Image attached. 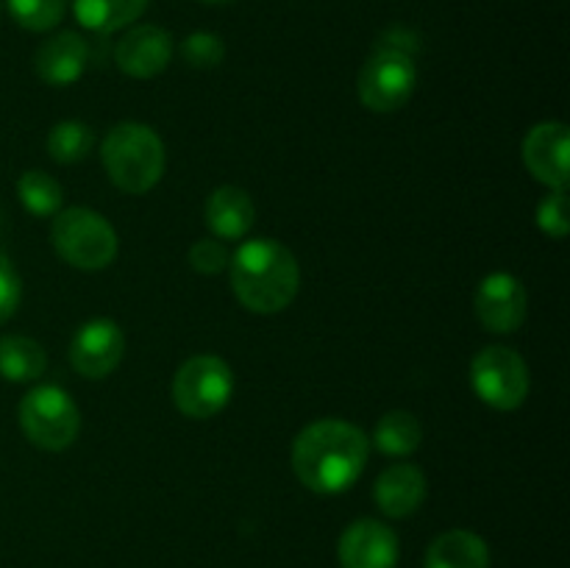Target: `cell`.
Here are the masks:
<instances>
[{
    "instance_id": "obj_16",
    "label": "cell",
    "mask_w": 570,
    "mask_h": 568,
    "mask_svg": "<svg viewBox=\"0 0 570 568\" xmlns=\"http://www.w3.org/2000/svg\"><path fill=\"white\" fill-rule=\"evenodd\" d=\"M254 217L256 209L250 195L232 184L215 189L206 200V226L220 239H243L254 226Z\"/></svg>"
},
{
    "instance_id": "obj_13",
    "label": "cell",
    "mask_w": 570,
    "mask_h": 568,
    "mask_svg": "<svg viewBox=\"0 0 570 568\" xmlns=\"http://www.w3.org/2000/svg\"><path fill=\"white\" fill-rule=\"evenodd\" d=\"M173 39L159 26L131 28L126 37L117 42L115 61L126 76L131 78H154L170 65Z\"/></svg>"
},
{
    "instance_id": "obj_7",
    "label": "cell",
    "mask_w": 570,
    "mask_h": 568,
    "mask_svg": "<svg viewBox=\"0 0 570 568\" xmlns=\"http://www.w3.org/2000/svg\"><path fill=\"white\" fill-rule=\"evenodd\" d=\"M417 84L415 59L404 50L376 45L360 72V98L373 111H395L410 100Z\"/></svg>"
},
{
    "instance_id": "obj_9",
    "label": "cell",
    "mask_w": 570,
    "mask_h": 568,
    "mask_svg": "<svg viewBox=\"0 0 570 568\" xmlns=\"http://www.w3.org/2000/svg\"><path fill=\"white\" fill-rule=\"evenodd\" d=\"M122 354H126V337L109 317H95L83 323L70 345L72 368L87 379L109 376L120 365Z\"/></svg>"
},
{
    "instance_id": "obj_1",
    "label": "cell",
    "mask_w": 570,
    "mask_h": 568,
    "mask_svg": "<svg viewBox=\"0 0 570 568\" xmlns=\"http://www.w3.org/2000/svg\"><path fill=\"white\" fill-rule=\"evenodd\" d=\"M367 449L371 443H367L365 432L354 423H309L293 445L295 477L315 493H343L365 471Z\"/></svg>"
},
{
    "instance_id": "obj_24",
    "label": "cell",
    "mask_w": 570,
    "mask_h": 568,
    "mask_svg": "<svg viewBox=\"0 0 570 568\" xmlns=\"http://www.w3.org/2000/svg\"><path fill=\"white\" fill-rule=\"evenodd\" d=\"M181 56L187 65L200 67V70H209V67H217L223 61V56H226V45H223V39L217 37V33L198 31L193 33V37L184 39Z\"/></svg>"
},
{
    "instance_id": "obj_10",
    "label": "cell",
    "mask_w": 570,
    "mask_h": 568,
    "mask_svg": "<svg viewBox=\"0 0 570 568\" xmlns=\"http://www.w3.org/2000/svg\"><path fill=\"white\" fill-rule=\"evenodd\" d=\"M395 562H399V538L387 523L360 518L340 538L343 568H395Z\"/></svg>"
},
{
    "instance_id": "obj_26",
    "label": "cell",
    "mask_w": 570,
    "mask_h": 568,
    "mask_svg": "<svg viewBox=\"0 0 570 568\" xmlns=\"http://www.w3.org/2000/svg\"><path fill=\"white\" fill-rule=\"evenodd\" d=\"M189 265L204 273V276H212V273H220L228 265V254L220 239H198L189 248Z\"/></svg>"
},
{
    "instance_id": "obj_5",
    "label": "cell",
    "mask_w": 570,
    "mask_h": 568,
    "mask_svg": "<svg viewBox=\"0 0 570 568\" xmlns=\"http://www.w3.org/2000/svg\"><path fill=\"white\" fill-rule=\"evenodd\" d=\"M20 427L33 445L45 451H65L81 429V415L70 395L53 384H42L20 401Z\"/></svg>"
},
{
    "instance_id": "obj_28",
    "label": "cell",
    "mask_w": 570,
    "mask_h": 568,
    "mask_svg": "<svg viewBox=\"0 0 570 568\" xmlns=\"http://www.w3.org/2000/svg\"><path fill=\"white\" fill-rule=\"evenodd\" d=\"M200 3H215L217 6V3H228V0H200Z\"/></svg>"
},
{
    "instance_id": "obj_21",
    "label": "cell",
    "mask_w": 570,
    "mask_h": 568,
    "mask_svg": "<svg viewBox=\"0 0 570 568\" xmlns=\"http://www.w3.org/2000/svg\"><path fill=\"white\" fill-rule=\"evenodd\" d=\"M17 195L22 206L37 217H50L61 206V184L45 170H28L17 178Z\"/></svg>"
},
{
    "instance_id": "obj_14",
    "label": "cell",
    "mask_w": 570,
    "mask_h": 568,
    "mask_svg": "<svg viewBox=\"0 0 570 568\" xmlns=\"http://www.w3.org/2000/svg\"><path fill=\"white\" fill-rule=\"evenodd\" d=\"M89 61V48L78 33L61 31L45 39L33 56V70L50 87H70L83 76Z\"/></svg>"
},
{
    "instance_id": "obj_11",
    "label": "cell",
    "mask_w": 570,
    "mask_h": 568,
    "mask_svg": "<svg viewBox=\"0 0 570 568\" xmlns=\"http://www.w3.org/2000/svg\"><path fill=\"white\" fill-rule=\"evenodd\" d=\"M476 315L490 332H515L527 317V290L512 273H490L476 290Z\"/></svg>"
},
{
    "instance_id": "obj_6",
    "label": "cell",
    "mask_w": 570,
    "mask_h": 568,
    "mask_svg": "<svg viewBox=\"0 0 570 568\" xmlns=\"http://www.w3.org/2000/svg\"><path fill=\"white\" fill-rule=\"evenodd\" d=\"M234 390L232 368L220 356L200 354L184 362L173 379V401L187 418L217 415L228 404Z\"/></svg>"
},
{
    "instance_id": "obj_19",
    "label": "cell",
    "mask_w": 570,
    "mask_h": 568,
    "mask_svg": "<svg viewBox=\"0 0 570 568\" xmlns=\"http://www.w3.org/2000/svg\"><path fill=\"white\" fill-rule=\"evenodd\" d=\"M48 368V356L37 340L6 334L0 337V376L9 382H33Z\"/></svg>"
},
{
    "instance_id": "obj_20",
    "label": "cell",
    "mask_w": 570,
    "mask_h": 568,
    "mask_svg": "<svg viewBox=\"0 0 570 568\" xmlns=\"http://www.w3.org/2000/svg\"><path fill=\"white\" fill-rule=\"evenodd\" d=\"M423 429L417 423V418L406 410H393L376 423V432H373V443L379 451L390 457H406L421 445Z\"/></svg>"
},
{
    "instance_id": "obj_18",
    "label": "cell",
    "mask_w": 570,
    "mask_h": 568,
    "mask_svg": "<svg viewBox=\"0 0 570 568\" xmlns=\"http://www.w3.org/2000/svg\"><path fill=\"white\" fill-rule=\"evenodd\" d=\"M148 0H72L78 22L95 33H111L126 28L145 11Z\"/></svg>"
},
{
    "instance_id": "obj_23",
    "label": "cell",
    "mask_w": 570,
    "mask_h": 568,
    "mask_svg": "<svg viewBox=\"0 0 570 568\" xmlns=\"http://www.w3.org/2000/svg\"><path fill=\"white\" fill-rule=\"evenodd\" d=\"M6 6L26 31H50L67 11V0H6Z\"/></svg>"
},
{
    "instance_id": "obj_8",
    "label": "cell",
    "mask_w": 570,
    "mask_h": 568,
    "mask_svg": "<svg viewBox=\"0 0 570 568\" xmlns=\"http://www.w3.org/2000/svg\"><path fill=\"white\" fill-rule=\"evenodd\" d=\"M471 382L479 399L493 410H518L529 395V368L518 351L490 345L473 360Z\"/></svg>"
},
{
    "instance_id": "obj_25",
    "label": "cell",
    "mask_w": 570,
    "mask_h": 568,
    "mask_svg": "<svg viewBox=\"0 0 570 568\" xmlns=\"http://www.w3.org/2000/svg\"><path fill=\"white\" fill-rule=\"evenodd\" d=\"M538 226L543 228L549 237L562 239L568 234V195L566 189H554L546 195L543 204L538 209Z\"/></svg>"
},
{
    "instance_id": "obj_3",
    "label": "cell",
    "mask_w": 570,
    "mask_h": 568,
    "mask_svg": "<svg viewBox=\"0 0 570 568\" xmlns=\"http://www.w3.org/2000/svg\"><path fill=\"white\" fill-rule=\"evenodd\" d=\"M104 165L122 193L142 195L159 184L165 173V145L154 128L142 123H120L104 139Z\"/></svg>"
},
{
    "instance_id": "obj_12",
    "label": "cell",
    "mask_w": 570,
    "mask_h": 568,
    "mask_svg": "<svg viewBox=\"0 0 570 568\" xmlns=\"http://www.w3.org/2000/svg\"><path fill=\"white\" fill-rule=\"evenodd\" d=\"M570 134L562 123H540L523 139V161L538 182L551 189L568 187Z\"/></svg>"
},
{
    "instance_id": "obj_2",
    "label": "cell",
    "mask_w": 570,
    "mask_h": 568,
    "mask_svg": "<svg viewBox=\"0 0 570 568\" xmlns=\"http://www.w3.org/2000/svg\"><path fill=\"white\" fill-rule=\"evenodd\" d=\"M301 271L289 248L273 239H248L232 259V287L243 306L259 315H273L298 295Z\"/></svg>"
},
{
    "instance_id": "obj_15",
    "label": "cell",
    "mask_w": 570,
    "mask_h": 568,
    "mask_svg": "<svg viewBox=\"0 0 570 568\" xmlns=\"http://www.w3.org/2000/svg\"><path fill=\"white\" fill-rule=\"evenodd\" d=\"M426 499V477L417 466L395 462L376 479V505L384 516L406 518Z\"/></svg>"
},
{
    "instance_id": "obj_4",
    "label": "cell",
    "mask_w": 570,
    "mask_h": 568,
    "mask_svg": "<svg viewBox=\"0 0 570 568\" xmlns=\"http://www.w3.org/2000/svg\"><path fill=\"white\" fill-rule=\"evenodd\" d=\"M50 237H53V248L59 251L61 259L81 271L109 267L117 256L115 228L98 212L81 209V206L59 212Z\"/></svg>"
},
{
    "instance_id": "obj_22",
    "label": "cell",
    "mask_w": 570,
    "mask_h": 568,
    "mask_svg": "<svg viewBox=\"0 0 570 568\" xmlns=\"http://www.w3.org/2000/svg\"><path fill=\"white\" fill-rule=\"evenodd\" d=\"M92 145L95 134L87 123L65 120L59 126H53V131H50L48 154L59 165H76V161H81L92 150Z\"/></svg>"
},
{
    "instance_id": "obj_27",
    "label": "cell",
    "mask_w": 570,
    "mask_h": 568,
    "mask_svg": "<svg viewBox=\"0 0 570 568\" xmlns=\"http://www.w3.org/2000/svg\"><path fill=\"white\" fill-rule=\"evenodd\" d=\"M20 304V276L14 265L0 254V323L9 321Z\"/></svg>"
},
{
    "instance_id": "obj_17",
    "label": "cell",
    "mask_w": 570,
    "mask_h": 568,
    "mask_svg": "<svg viewBox=\"0 0 570 568\" xmlns=\"http://www.w3.org/2000/svg\"><path fill=\"white\" fill-rule=\"evenodd\" d=\"M490 549L468 529L443 532L426 551V568H488Z\"/></svg>"
}]
</instances>
